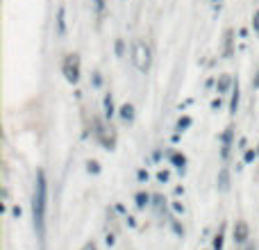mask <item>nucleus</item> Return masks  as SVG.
<instances>
[{
    "mask_svg": "<svg viewBox=\"0 0 259 250\" xmlns=\"http://www.w3.org/2000/svg\"><path fill=\"white\" fill-rule=\"evenodd\" d=\"M48 184H46V173L37 170V182H34V196H32V214H34V228L39 237H43L46 228V205H48Z\"/></svg>",
    "mask_w": 259,
    "mask_h": 250,
    "instance_id": "obj_1",
    "label": "nucleus"
},
{
    "mask_svg": "<svg viewBox=\"0 0 259 250\" xmlns=\"http://www.w3.org/2000/svg\"><path fill=\"white\" fill-rule=\"evenodd\" d=\"M132 62H134L136 71H141V73H146L150 69V48L141 39H136L132 43Z\"/></svg>",
    "mask_w": 259,
    "mask_h": 250,
    "instance_id": "obj_2",
    "label": "nucleus"
},
{
    "mask_svg": "<svg viewBox=\"0 0 259 250\" xmlns=\"http://www.w3.org/2000/svg\"><path fill=\"white\" fill-rule=\"evenodd\" d=\"M64 75H66V80L73 82V84L80 80V57L77 55H68L64 59Z\"/></svg>",
    "mask_w": 259,
    "mask_h": 250,
    "instance_id": "obj_3",
    "label": "nucleus"
},
{
    "mask_svg": "<svg viewBox=\"0 0 259 250\" xmlns=\"http://www.w3.org/2000/svg\"><path fill=\"white\" fill-rule=\"evenodd\" d=\"M246 239H248V225L243 223V221H239V223L234 225V241H237V244H243Z\"/></svg>",
    "mask_w": 259,
    "mask_h": 250,
    "instance_id": "obj_4",
    "label": "nucleus"
},
{
    "mask_svg": "<svg viewBox=\"0 0 259 250\" xmlns=\"http://www.w3.org/2000/svg\"><path fill=\"white\" fill-rule=\"evenodd\" d=\"M57 34H60V37L66 34V7L64 5H62L60 11H57Z\"/></svg>",
    "mask_w": 259,
    "mask_h": 250,
    "instance_id": "obj_5",
    "label": "nucleus"
},
{
    "mask_svg": "<svg viewBox=\"0 0 259 250\" xmlns=\"http://www.w3.org/2000/svg\"><path fill=\"white\" fill-rule=\"evenodd\" d=\"M121 118H123L125 123H132V118H134V107H132V105H123V107H121Z\"/></svg>",
    "mask_w": 259,
    "mask_h": 250,
    "instance_id": "obj_6",
    "label": "nucleus"
},
{
    "mask_svg": "<svg viewBox=\"0 0 259 250\" xmlns=\"http://www.w3.org/2000/svg\"><path fill=\"white\" fill-rule=\"evenodd\" d=\"M232 30H227V34H225V50H223V55H225V57H230V55H232Z\"/></svg>",
    "mask_w": 259,
    "mask_h": 250,
    "instance_id": "obj_7",
    "label": "nucleus"
},
{
    "mask_svg": "<svg viewBox=\"0 0 259 250\" xmlns=\"http://www.w3.org/2000/svg\"><path fill=\"white\" fill-rule=\"evenodd\" d=\"M105 114H107V118L114 116V100H112V96L105 98Z\"/></svg>",
    "mask_w": 259,
    "mask_h": 250,
    "instance_id": "obj_8",
    "label": "nucleus"
},
{
    "mask_svg": "<svg viewBox=\"0 0 259 250\" xmlns=\"http://www.w3.org/2000/svg\"><path fill=\"white\" fill-rule=\"evenodd\" d=\"M218 184H221V189H223V191H225V189H227V170H225V168L221 170V177H218Z\"/></svg>",
    "mask_w": 259,
    "mask_h": 250,
    "instance_id": "obj_9",
    "label": "nucleus"
},
{
    "mask_svg": "<svg viewBox=\"0 0 259 250\" xmlns=\"http://www.w3.org/2000/svg\"><path fill=\"white\" fill-rule=\"evenodd\" d=\"M237 105H239V89H234V96H232V105H230V109H232V114H237Z\"/></svg>",
    "mask_w": 259,
    "mask_h": 250,
    "instance_id": "obj_10",
    "label": "nucleus"
},
{
    "mask_svg": "<svg viewBox=\"0 0 259 250\" xmlns=\"http://www.w3.org/2000/svg\"><path fill=\"white\" fill-rule=\"evenodd\" d=\"M223 248V232L216 234V241H214V250H221Z\"/></svg>",
    "mask_w": 259,
    "mask_h": 250,
    "instance_id": "obj_11",
    "label": "nucleus"
},
{
    "mask_svg": "<svg viewBox=\"0 0 259 250\" xmlns=\"http://www.w3.org/2000/svg\"><path fill=\"white\" fill-rule=\"evenodd\" d=\"M146 202H148L146 193H139V196H136V205H139V207H146Z\"/></svg>",
    "mask_w": 259,
    "mask_h": 250,
    "instance_id": "obj_12",
    "label": "nucleus"
},
{
    "mask_svg": "<svg viewBox=\"0 0 259 250\" xmlns=\"http://www.w3.org/2000/svg\"><path fill=\"white\" fill-rule=\"evenodd\" d=\"M253 27H255V32L259 34V11L255 14V18H253Z\"/></svg>",
    "mask_w": 259,
    "mask_h": 250,
    "instance_id": "obj_13",
    "label": "nucleus"
},
{
    "mask_svg": "<svg viewBox=\"0 0 259 250\" xmlns=\"http://www.w3.org/2000/svg\"><path fill=\"white\" fill-rule=\"evenodd\" d=\"M227 84H230V80H227V78H223L221 84H218V91H225V89H227Z\"/></svg>",
    "mask_w": 259,
    "mask_h": 250,
    "instance_id": "obj_14",
    "label": "nucleus"
},
{
    "mask_svg": "<svg viewBox=\"0 0 259 250\" xmlns=\"http://www.w3.org/2000/svg\"><path fill=\"white\" fill-rule=\"evenodd\" d=\"M159 180L166 182V180H168V173H164V170H162V173H159Z\"/></svg>",
    "mask_w": 259,
    "mask_h": 250,
    "instance_id": "obj_15",
    "label": "nucleus"
},
{
    "mask_svg": "<svg viewBox=\"0 0 259 250\" xmlns=\"http://www.w3.org/2000/svg\"><path fill=\"white\" fill-rule=\"evenodd\" d=\"M84 250H96V246H93V244H86V246H84Z\"/></svg>",
    "mask_w": 259,
    "mask_h": 250,
    "instance_id": "obj_16",
    "label": "nucleus"
},
{
    "mask_svg": "<svg viewBox=\"0 0 259 250\" xmlns=\"http://www.w3.org/2000/svg\"><path fill=\"white\" fill-rule=\"evenodd\" d=\"M255 86H259V71H257V78H255V82H253Z\"/></svg>",
    "mask_w": 259,
    "mask_h": 250,
    "instance_id": "obj_17",
    "label": "nucleus"
},
{
    "mask_svg": "<svg viewBox=\"0 0 259 250\" xmlns=\"http://www.w3.org/2000/svg\"><path fill=\"white\" fill-rule=\"evenodd\" d=\"M248 250H253V248H248Z\"/></svg>",
    "mask_w": 259,
    "mask_h": 250,
    "instance_id": "obj_18",
    "label": "nucleus"
}]
</instances>
